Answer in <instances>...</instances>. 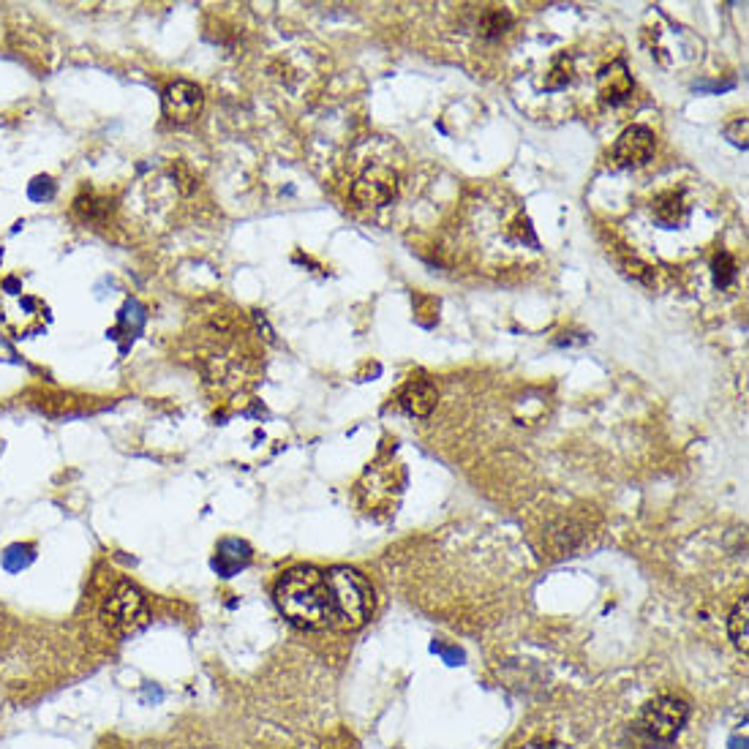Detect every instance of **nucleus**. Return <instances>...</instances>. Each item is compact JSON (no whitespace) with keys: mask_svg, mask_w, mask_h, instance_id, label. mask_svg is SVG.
<instances>
[{"mask_svg":"<svg viewBox=\"0 0 749 749\" xmlns=\"http://www.w3.org/2000/svg\"><path fill=\"white\" fill-rule=\"evenodd\" d=\"M202 107H205V96H202V90L194 82L180 79V82H172L164 90V115L172 123H191V120H197Z\"/></svg>","mask_w":749,"mask_h":749,"instance_id":"6","label":"nucleus"},{"mask_svg":"<svg viewBox=\"0 0 749 749\" xmlns=\"http://www.w3.org/2000/svg\"><path fill=\"white\" fill-rule=\"evenodd\" d=\"M690 720V706L687 700L676 698V695H660V698L649 700L643 706L641 717H638V728L646 739L657 741V744H671L679 739Z\"/></svg>","mask_w":749,"mask_h":749,"instance_id":"3","label":"nucleus"},{"mask_svg":"<svg viewBox=\"0 0 749 749\" xmlns=\"http://www.w3.org/2000/svg\"><path fill=\"white\" fill-rule=\"evenodd\" d=\"M651 213L660 221L662 227H676L687 216V205L679 191H665L660 197L651 202Z\"/></svg>","mask_w":749,"mask_h":749,"instance_id":"11","label":"nucleus"},{"mask_svg":"<svg viewBox=\"0 0 749 749\" xmlns=\"http://www.w3.org/2000/svg\"><path fill=\"white\" fill-rule=\"evenodd\" d=\"M276 605L300 630H325L333 627L330 613V592H327L325 572L316 567H297L289 570L276 583Z\"/></svg>","mask_w":749,"mask_h":749,"instance_id":"1","label":"nucleus"},{"mask_svg":"<svg viewBox=\"0 0 749 749\" xmlns=\"http://www.w3.org/2000/svg\"><path fill=\"white\" fill-rule=\"evenodd\" d=\"M733 278H736V262L730 254L720 251L714 257V281H717V286H728Z\"/></svg>","mask_w":749,"mask_h":749,"instance_id":"15","label":"nucleus"},{"mask_svg":"<svg viewBox=\"0 0 749 749\" xmlns=\"http://www.w3.org/2000/svg\"><path fill=\"white\" fill-rule=\"evenodd\" d=\"M597 85H600V99L605 104H621L624 99H630L632 93V77L621 60H616V63H611V66H605L600 71Z\"/></svg>","mask_w":749,"mask_h":749,"instance_id":"9","label":"nucleus"},{"mask_svg":"<svg viewBox=\"0 0 749 749\" xmlns=\"http://www.w3.org/2000/svg\"><path fill=\"white\" fill-rule=\"evenodd\" d=\"M436 401H439V393L431 382H412L401 393V409L412 417H428L434 412Z\"/></svg>","mask_w":749,"mask_h":749,"instance_id":"10","label":"nucleus"},{"mask_svg":"<svg viewBox=\"0 0 749 749\" xmlns=\"http://www.w3.org/2000/svg\"><path fill=\"white\" fill-rule=\"evenodd\" d=\"M101 619L109 630L131 632L137 630L142 621L148 619V602L142 597L137 586L131 583H118L109 597L101 605Z\"/></svg>","mask_w":749,"mask_h":749,"instance_id":"4","label":"nucleus"},{"mask_svg":"<svg viewBox=\"0 0 749 749\" xmlns=\"http://www.w3.org/2000/svg\"><path fill=\"white\" fill-rule=\"evenodd\" d=\"M327 592H330V613L333 627L341 630H360L374 613V589L365 575L352 567H333L325 572Z\"/></svg>","mask_w":749,"mask_h":749,"instance_id":"2","label":"nucleus"},{"mask_svg":"<svg viewBox=\"0 0 749 749\" xmlns=\"http://www.w3.org/2000/svg\"><path fill=\"white\" fill-rule=\"evenodd\" d=\"M521 749H570L567 744H562V741H553V739H537V741H529L526 747Z\"/></svg>","mask_w":749,"mask_h":749,"instance_id":"19","label":"nucleus"},{"mask_svg":"<svg viewBox=\"0 0 749 749\" xmlns=\"http://www.w3.org/2000/svg\"><path fill=\"white\" fill-rule=\"evenodd\" d=\"M725 137H728L733 145H739L741 150L747 148V118L733 120L728 129H725Z\"/></svg>","mask_w":749,"mask_h":749,"instance_id":"16","label":"nucleus"},{"mask_svg":"<svg viewBox=\"0 0 749 749\" xmlns=\"http://www.w3.org/2000/svg\"><path fill=\"white\" fill-rule=\"evenodd\" d=\"M510 28H513V14L507 9L485 11L483 22H480V33H483L485 39H499Z\"/></svg>","mask_w":749,"mask_h":749,"instance_id":"13","label":"nucleus"},{"mask_svg":"<svg viewBox=\"0 0 749 749\" xmlns=\"http://www.w3.org/2000/svg\"><path fill=\"white\" fill-rule=\"evenodd\" d=\"M33 559H36V548L33 545H11L3 553V567L9 572H22Z\"/></svg>","mask_w":749,"mask_h":749,"instance_id":"14","label":"nucleus"},{"mask_svg":"<svg viewBox=\"0 0 749 749\" xmlns=\"http://www.w3.org/2000/svg\"><path fill=\"white\" fill-rule=\"evenodd\" d=\"M654 156V134L646 126H630L613 148V161L619 167H641Z\"/></svg>","mask_w":749,"mask_h":749,"instance_id":"7","label":"nucleus"},{"mask_svg":"<svg viewBox=\"0 0 749 749\" xmlns=\"http://www.w3.org/2000/svg\"><path fill=\"white\" fill-rule=\"evenodd\" d=\"M434 651L436 654H442L447 665H461V662H464V651L447 649V646H442V643H434Z\"/></svg>","mask_w":749,"mask_h":749,"instance_id":"18","label":"nucleus"},{"mask_svg":"<svg viewBox=\"0 0 749 749\" xmlns=\"http://www.w3.org/2000/svg\"><path fill=\"white\" fill-rule=\"evenodd\" d=\"M395 197H398V172L382 164L365 169L352 188V199L360 207H385Z\"/></svg>","mask_w":749,"mask_h":749,"instance_id":"5","label":"nucleus"},{"mask_svg":"<svg viewBox=\"0 0 749 749\" xmlns=\"http://www.w3.org/2000/svg\"><path fill=\"white\" fill-rule=\"evenodd\" d=\"M30 197H33V199L52 197V180L50 178L33 180V183H30Z\"/></svg>","mask_w":749,"mask_h":749,"instance_id":"17","label":"nucleus"},{"mask_svg":"<svg viewBox=\"0 0 749 749\" xmlns=\"http://www.w3.org/2000/svg\"><path fill=\"white\" fill-rule=\"evenodd\" d=\"M248 564H251V545L243 543V540H235V537H227V540L218 543L216 556H213V570L221 578H232L240 570H246Z\"/></svg>","mask_w":749,"mask_h":749,"instance_id":"8","label":"nucleus"},{"mask_svg":"<svg viewBox=\"0 0 749 749\" xmlns=\"http://www.w3.org/2000/svg\"><path fill=\"white\" fill-rule=\"evenodd\" d=\"M747 624H749V600H747V597H741V600L736 602V608H733V613H730V619H728L730 641H733V646H736L741 654H747V651H749Z\"/></svg>","mask_w":749,"mask_h":749,"instance_id":"12","label":"nucleus"}]
</instances>
